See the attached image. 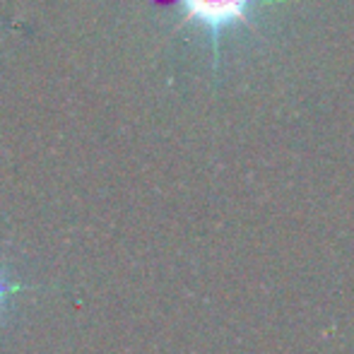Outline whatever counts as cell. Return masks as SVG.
I'll return each instance as SVG.
<instances>
[{"mask_svg":"<svg viewBox=\"0 0 354 354\" xmlns=\"http://www.w3.org/2000/svg\"><path fill=\"white\" fill-rule=\"evenodd\" d=\"M191 19L207 24L212 32L246 17L251 0H181Z\"/></svg>","mask_w":354,"mask_h":354,"instance_id":"cell-1","label":"cell"},{"mask_svg":"<svg viewBox=\"0 0 354 354\" xmlns=\"http://www.w3.org/2000/svg\"><path fill=\"white\" fill-rule=\"evenodd\" d=\"M19 289H22V287H19L17 282L10 280L8 272L0 268V318L5 316V311L10 308V301H12V297L19 292Z\"/></svg>","mask_w":354,"mask_h":354,"instance_id":"cell-2","label":"cell"}]
</instances>
